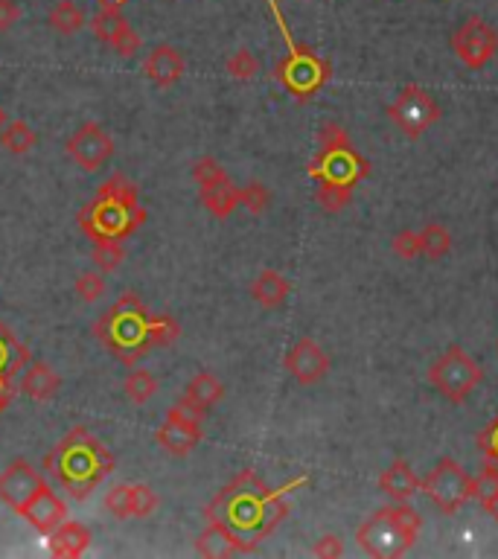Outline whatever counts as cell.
<instances>
[{
	"label": "cell",
	"mask_w": 498,
	"mask_h": 559,
	"mask_svg": "<svg viewBox=\"0 0 498 559\" xmlns=\"http://www.w3.org/2000/svg\"><path fill=\"white\" fill-rule=\"evenodd\" d=\"M303 484H309L306 475L283 484L280 490H271L254 469H242L231 484L222 487L219 495L207 504L204 519L225 525L251 551H257V545L268 539L289 516V493H295Z\"/></svg>",
	"instance_id": "1"
},
{
	"label": "cell",
	"mask_w": 498,
	"mask_h": 559,
	"mask_svg": "<svg viewBox=\"0 0 498 559\" xmlns=\"http://www.w3.org/2000/svg\"><path fill=\"white\" fill-rule=\"evenodd\" d=\"M94 335L117 362L132 367L152 350L169 347L181 335V324L169 315H152L146 303L129 292L94 324Z\"/></svg>",
	"instance_id": "2"
},
{
	"label": "cell",
	"mask_w": 498,
	"mask_h": 559,
	"mask_svg": "<svg viewBox=\"0 0 498 559\" xmlns=\"http://www.w3.org/2000/svg\"><path fill=\"white\" fill-rule=\"evenodd\" d=\"M44 472L73 501H85L114 472V455L88 428H73L44 455Z\"/></svg>",
	"instance_id": "3"
},
{
	"label": "cell",
	"mask_w": 498,
	"mask_h": 559,
	"mask_svg": "<svg viewBox=\"0 0 498 559\" xmlns=\"http://www.w3.org/2000/svg\"><path fill=\"white\" fill-rule=\"evenodd\" d=\"M76 222L91 242H100V239L123 242L143 228L146 210L137 198V187L132 181H126L123 175H111L108 181L100 184L97 198H91L79 210Z\"/></svg>",
	"instance_id": "4"
},
{
	"label": "cell",
	"mask_w": 498,
	"mask_h": 559,
	"mask_svg": "<svg viewBox=\"0 0 498 559\" xmlns=\"http://www.w3.org/2000/svg\"><path fill=\"white\" fill-rule=\"evenodd\" d=\"M420 530H423L420 513L408 507V501H397L394 507H382L373 516H367L356 530V542L367 557H405L417 545Z\"/></svg>",
	"instance_id": "5"
},
{
	"label": "cell",
	"mask_w": 498,
	"mask_h": 559,
	"mask_svg": "<svg viewBox=\"0 0 498 559\" xmlns=\"http://www.w3.org/2000/svg\"><path fill=\"white\" fill-rule=\"evenodd\" d=\"M367 172H370V166L353 149L350 134L344 132L338 123H324V129L318 132V155L309 166V175L315 181L356 187L362 178H367Z\"/></svg>",
	"instance_id": "6"
},
{
	"label": "cell",
	"mask_w": 498,
	"mask_h": 559,
	"mask_svg": "<svg viewBox=\"0 0 498 559\" xmlns=\"http://www.w3.org/2000/svg\"><path fill=\"white\" fill-rule=\"evenodd\" d=\"M271 9H274V18H277V24H280V33L286 38V44H289V53H286V59L283 62H277L274 67V76H277V82L292 94V97H298L300 102L309 97H315L327 82H330L332 76V67L327 59H321L315 50H309V47H300L292 41V35L286 30V21H283V15H280V9H277V3H271Z\"/></svg>",
	"instance_id": "7"
},
{
	"label": "cell",
	"mask_w": 498,
	"mask_h": 559,
	"mask_svg": "<svg viewBox=\"0 0 498 559\" xmlns=\"http://www.w3.org/2000/svg\"><path fill=\"white\" fill-rule=\"evenodd\" d=\"M484 379V367L475 362L464 347H449L437 362L429 367V382L440 396L461 405Z\"/></svg>",
	"instance_id": "8"
},
{
	"label": "cell",
	"mask_w": 498,
	"mask_h": 559,
	"mask_svg": "<svg viewBox=\"0 0 498 559\" xmlns=\"http://www.w3.org/2000/svg\"><path fill=\"white\" fill-rule=\"evenodd\" d=\"M420 493L446 516H455L472 498V475L455 458H440L434 469L420 481Z\"/></svg>",
	"instance_id": "9"
},
{
	"label": "cell",
	"mask_w": 498,
	"mask_h": 559,
	"mask_svg": "<svg viewBox=\"0 0 498 559\" xmlns=\"http://www.w3.org/2000/svg\"><path fill=\"white\" fill-rule=\"evenodd\" d=\"M388 117L408 140H420L440 120V105L432 91H426L423 85H408L391 102Z\"/></svg>",
	"instance_id": "10"
},
{
	"label": "cell",
	"mask_w": 498,
	"mask_h": 559,
	"mask_svg": "<svg viewBox=\"0 0 498 559\" xmlns=\"http://www.w3.org/2000/svg\"><path fill=\"white\" fill-rule=\"evenodd\" d=\"M452 50L461 65L469 70H481L496 59L498 33L484 18H466L452 35Z\"/></svg>",
	"instance_id": "11"
},
{
	"label": "cell",
	"mask_w": 498,
	"mask_h": 559,
	"mask_svg": "<svg viewBox=\"0 0 498 559\" xmlns=\"http://www.w3.org/2000/svg\"><path fill=\"white\" fill-rule=\"evenodd\" d=\"M158 443L166 455L172 458H184L190 455L201 443V414H196L193 408H187L181 399L169 408L164 426L158 428Z\"/></svg>",
	"instance_id": "12"
},
{
	"label": "cell",
	"mask_w": 498,
	"mask_h": 559,
	"mask_svg": "<svg viewBox=\"0 0 498 559\" xmlns=\"http://www.w3.org/2000/svg\"><path fill=\"white\" fill-rule=\"evenodd\" d=\"M47 487L44 475L27 461H12L0 472V501L21 516V510Z\"/></svg>",
	"instance_id": "13"
},
{
	"label": "cell",
	"mask_w": 498,
	"mask_h": 559,
	"mask_svg": "<svg viewBox=\"0 0 498 559\" xmlns=\"http://www.w3.org/2000/svg\"><path fill=\"white\" fill-rule=\"evenodd\" d=\"M65 149L67 155L82 166L85 172H97L114 155V140L97 123H85L79 132L67 137Z\"/></svg>",
	"instance_id": "14"
},
{
	"label": "cell",
	"mask_w": 498,
	"mask_h": 559,
	"mask_svg": "<svg viewBox=\"0 0 498 559\" xmlns=\"http://www.w3.org/2000/svg\"><path fill=\"white\" fill-rule=\"evenodd\" d=\"M286 370H289V376L303 385V388H309V385H318L327 373H330V356H327V350L318 344V341H312V338H300L295 341L292 347H289V353H286Z\"/></svg>",
	"instance_id": "15"
},
{
	"label": "cell",
	"mask_w": 498,
	"mask_h": 559,
	"mask_svg": "<svg viewBox=\"0 0 498 559\" xmlns=\"http://www.w3.org/2000/svg\"><path fill=\"white\" fill-rule=\"evenodd\" d=\"M30 359H33L30 347L0 321V391L12 394L15 379L24 373Z\"/></svg>",
	"instance_id": "16"
},
{
	"label": "cell",
	"mask_w": 498,
	"mask_h": 559,
	"mask_svg": "<svg viewBox=\"0 0 498 559\" xmlns=\"http://www.w3.org/2000/svg\"><path fill=\"white\" fill-rule=\"evenodd\" d=\"M21 516H24L41 536H50V533L67 519V507L65 501L53 493L50 487H44V490L35 495L33 501L21 510Z\"/></svg>",
	"instance_id": "17"
},
{
	"label": "cell",
	"mask_w": 498,
	"mask_h": 559,
	"mask_svg": "<svg viewBox=\"0 0 498 559\" xmlns=\"http://www.w3.org/2000/svg\"><path fill=\"white\" fill-rule=\"evenodd\" d=\"M196 551H199V557L207 559H231L239 554H251V548L219 522H207V527L196 539Z\"/></svg>",
	"instance_id": "18"
},
{
	"label": "cell",
	"mask_w": 498,
	"mask_h": 559,
	"mask_svg": "<svg viewBox=\"0 0 498 559\" xmlns=\"http://www.w3.org/2000/svg\"><path fill=\"white\" fill-rule=\"evenodd\" d=\"M184 70H187V62H184L181 50H175V47H169V44L155 47V50L146 56V62H143V73H146L158 88H172V85L184 76Z\"/></svg>",
	"instance_id": "19"
},
{
	"label": "cell",
	"mask_w": 498,
	"mask_h": 559,
	"mask_svg": "<svg viewBox=\"0 0 498 559\" xmlns=\"http://www.w3.org/2000/svg\"><path fill=\"white\" fill-rule=\"evenodd\" d=\"M47 545H50V554L56 559L82 557L88 551V545H91V530L85 525H79V522H67L65 519L62 525L50 533Z\"/></svg>",
	"instance_id": "20"
},
{
	"label": "cell",
	"mask_w": 498,
	"mask_h": 559,
	"mask_svg": "<svg viewBox=\"0 0 498 559\" xmlns=\"http://www.w3.org/2000/svg\"><path fill=\"white\" fill-rule=\"evenodd\" d=\"M62 388V376L44 362H30L24 367V376H21V391L30 396L33 402H50L56 399Z\"/></svg>",
	"instance_id": "21"
},
{
	"label": "cell",
	"mask_w": 498,
	"mask_h": 559,
	"mask_svg": "<svg viewBox=\"0 0 498 559\" xmlns=\"http://www.w3.org/2000/svg\"><path fill=\"white\" fill-rule=\"evenodd\" d=\"M379 490L394 501H411L414 495L420 493V478L414 475L411 463L397 458L379 475Z\"/></svg>",
	"instance_id": "22"
},
{
	"label": "cell",
	"mask_w": 498,
	"mask_h": 559,
	"mask_svg": "<svg viewBox=\"0 0 498 559\" xmlns=\"http://www.w3.org/2000/svg\"><path fill=\"white\" fill-rule=\"evenodd\" d=\"M225 399V385L219 382V376H213V373H199L190 385H187V391L181 396V402L187 405V408H193L196 414H207L213 405H219Z\"/></svg>",
	"instance_id": "23"
},
{
	"label": "cell",
	"mask_w": 498,
	"mask_h": 559,
	"mask_svg": "<svg viewBox=\"0 0 498 559\" xmlns=\"http://www.w3.org/2000/svg\"><path fill=\"white\" fill-rule=\"evenodd\" d=\"M289 292H292V283H289L280 271H274V268L260 271V274L254 277V283H251V297H254L263 309H277V306H283Z\"/></svg>",
	"instance_id": "24"
},
{
	"label": "cell",
	"mask_w": 498,
	"mask_h": 559,
	"mask_svg": "<svg viewBox=\"0 0 498 559\" xmlns=\"http://www.w3.org/2000/svg\"><path fill=\"white\" fill-rule=\"evenodd\" d=\"M201 204L216 216V219H228L233 210L239 207V187L233 184L231 178H219L213 184L201 187Z\"/></svg>",
	"instance_id": "25"
},
{
	"label": "cell",
	"mask_w": 498,
	"mask_h": 559,
	"mask_svg": "<svg viewBox=\"0 0 498 559\" xmlns=\"http://www.w3.org/2000/svg\"><path fill=\"white\" fill-rule=\"evenodd\" d=\"M417 239H420V257L426 260H443L452 251V231L446 225L432 222L423 231H417Z\"/></svg>",
	"instance_id": "26"
},
{
	"label": "cell",
	"mask_w": 498,
	"mask_h": 559,
	"mask_svg": "<svg viewBox=\"0 0 498 559\" xmlns=\"http://www.w3.org/2000/svg\"><path fill=\"white\" fill-rule=\"evenodd\" d=\"M35 143H38V137H35V132L24 120H12V123H6V129L0 132V146H3L6 152H12V155H27V152H33Z\"/></svg>",
	"instance_id": "27"
},
{
	"label": "cell",
	"mask_w": 498,
	"mask_h": 559,
	"mask_svg": "<svg viewBox=\"0 0 498 559\" xmlns=\"http://www.w3.org/2000/svg\"><path fill=\"white\" fill-rule=\"evenodd\" d=\"M50 27L62 35H76L85 27V15L73 0H59L50 12Z\"/></svg>",
	"instance_id": "28"
},
{
	"label": "cell",
	"mask_w": 498,
	"mask_h": 559,
	"mask_svg": "<svg viewBox=\"0 0 498 559\" xmlns=\"http://www.w3.org/2000/svg\"><path fill=\"white\" fill-rule=\"evenodd\" d=\"M129 27V21L120 15V9H108V6H102V12L91 21V30H94V35L100 38L102 44H114V38L123 33Z\"/></svg>",
	"instance_id": "29"
},
{
	"label": "cell",
	"mask_w": 498,
	"mask_h": 559,
	"mask_svg": "<svg viewBox=\"0 0 498 559\" xmlns=\"http://www.w3.org/2000/svg\"><path fill=\"white\" fill-rule=\"evenodd\" d=\"M126 396L132 399L134 405H146L152 396L158 394V379L149 373V370H132L126 376V385H123Z\"/></svg>",
	"instance_id": "30"
},
{
	"label": "cell",
	"mask_w": 498,
	"mask_h": 559,
	"mask_svg": "<svg viewBox=\"0 0 498 559\" xmlns=\"http://www.w3.org/2000/svg\"><path fill=\"white\" fill-rule=\"evenodd\" d=\"M315 201L327 210V213H341L350 201H353V187L344 184H330V181H318Z\"/></svg>",
	"instance_id": "31"
},
{
	"label": "cell",
	"mask_w": 498,
	"mask_h": 559,
	"mask_svg": "<svg viewBox=\"0 0 498 559\" xmlns=\"http://www.w3.org/2000/svg\"><path fill=\"white\" fill-rule=\"evenodd\" d=\"M472 498L484 507L493 498H498V466L484 463V469L472 478Z\"/></svg>",
	"instance_id": "32"
},
{
	"label": "cell",
	"mask_w": 498,
	"mask_h": 559,
	"mask_svg": "<svg viewBox=\"0 0 498 559\" xmlns=\"http://www.w3.org/2000/svg\"><path fill=\"white\" fill-rule=\"evenodd\" d=\"M91 257H94V265L100 271H117L120 263H123V257H126V251L114 239H100V242H94V254Z\"/></svg>",
	"instance_id": "33"
},
{
	"label": "cell",
	"mask_w": 498,
	"mask_h": 559,
	"mask_svg": "<svg viewBox=\"0 0 498 559\" xmlns=\"http://www.w3.org/2000/svg\"><path fill=\"white\" fill-rule=\"evenodd\" d=\"M268 204H271V193H268L266 184L251 181V184L239 187V207H245L248 213L260 216V213H266Z\"/></svg>",
	"instance_id": "34"
},
{
	"label": "cell",
	"mask_w": 498,
	"mask_h": 559,
	"mask_svg": "<svg viewBox=\"0 0 498 559\" xmlns=\"http://www.w3.org/2000/svg\"><path fill=\"white\" fill-rule=\"evenodd\" d=\"M105 510L114 519H132V484H117L105 495Z\"/></svg>",
	"instance_id": "35"
},
{
	"label": "cell",
	"mask_w": 498,
	"mask_h": 559,
	"mask_svg": "<svg viewBox=\"0 0 498 559\" xmlns=\"http://www.w3.org/2000/svg\"><path fill=\"white\" fill-rule=\"evenodd\" d=\"M228 73H231L233 79H239V82H248V79H254L257 73H260V59L251 53V50H236L231 59H228Z\"/></svg>",
	"instance_id": "36"
},
{
	"label": "cell",
	"mask_w": 498,
	"mask_h": 559,
	"mask_svg": "<svg viewBox=\"0 0 498 559\" xmlns=\"http://www.w3.org/2000/svg\"><path fill=\"white\" fill-rule=\"evenodd\" d=\"M158 510V495L146 484H132V519H149Z\"/></svg>",
	"instance_id": "37"
},
{
	"label": "cell",
	"mask_w": 498,
	"mask_h": 559,
	"mask_svg": "<svg viewBox=\"0 0 498 559\" xmlns=\"http://www.w3.org/2000/svg\"><path fill=\"white\" fill-rule=\"evenodd\" d=\"M73 289H76V295L82 297L85 303H97L105 295V277L97 274V271H85V274L76 277Z\"/></svg>",
	"instance_id": "38"
},
{
	"label": "cell",
	"mask_w": 498,
	"mask_h": 559,
	"mask_svg": "<svg viewBox=\"0 0 498 559\" xmlns=\"http://www.w3.org/2000/svg\"><path fill=\"white\" fill-rule=\"evenodd\" d=\"M391 251L397 254L399 260H417L420 257V239L417 231H399L391 242Z\"/></svg>",
	"instance_id": "39"
},
{
	"label": "cell",
	"mask_w": 498,
	"mask_h": 559,
	"mask_svg": "<svg viewBox=\"0 0 498 559\" xmlns=\"http://www.w3.org/2000/svg\"><path fill=\"white\" fill-rule=\"evenodd\" d=\"M228 172L219 166L216 158H199L196 166H193V178H196V184L204 187V184H213V181H219V178H225Z\"/></svg>",
	"instance_id": "40"
},
{
	"label": "cell",
	"mask_w": 498,
	"mask_h": 559,
	"mask_svg": "<svg viewBox=\"0 0 498 559\" xmlns=\"http://www.w3.org/2000/svg\"><path fill=\"white\" fill-rule=\"evenodd\" d=\"M475 443H478V449H481V455L487 458V463L498 466V417L478 434Z\"/></svg>",
	"instance_id": "41"
},
{
	"label": "cell",
	"mask_w": 498,
	"mask_h": 559,
	"mask_svg": "<svg viewBox=\"0 0 498 559\" xmlns=\"http://www.w3.org/2000/svg\"><path fill=\"white\" fill-rule=\"evenodd\" d=\"M111 50H117L123 59H132V56H137V50H140V35L134 33L132 27H126L123 33L114 38Z\"/></svg>",
	"instance_id": "42"
},
{
	"label": "cell",
	"mask_w": 498,
	"mask_h": 559,
	"mask_svg": "<svg viewBox=\"0 0 498 559\" xmlns=\"http://www.w3.org/2000/svg\"><path fill=\"white\" fill-rule=\"evenodd\" d=\"M312 554L321 559H338L341 554H344V545H341V539H338V536L327 533V536H321V539L315 542Z\"/></svg>",
	"instance_id": "43"
},
{
	"label": "cell",
	"mask_w": 498,
	"mask_h": 559,
	"mask_svg": "<svg viewBox=\"0 0 498 559\" xmlns=\"http://www.w3.org/2000/svg\"><path fill=\"white\" fill-rule=\"evenodd\" d=\"M21 18V6L15 0H0V33L12 30Z\"/></svg>",
	"instance_id": "44"
},
{
	"label": "cell",
	"mask_w": 498,
	"mask_h": 559,
	"mask_svg": "<svg viewBox=\"0 0 498 559\" xmlns=\"http://www.w3.org/2000/svg\"><path fill=\"white\" fill-rule=\"evenodd\" d=\"M484 510H487V513H490V516H493V519L498 522V498H493L490 504H484Z\"/></svg>",
	"instance_id": "45"
},
{
	"label": "cell",
	"mask_w": 498,
	"mask_h": 559,
	"mask_svg": "<svg viewBox=\"0 0 498 559\" xmlns=\"http://www.w3.org/2000/svg\"><path fill=\"white\" fill-rule=\"evenodd\" d=\"M9 402H12V394L0 391V411H6V408H9Z\"/></svg>",
	"instance_id": "46"
},
{
	"label": "cell",
	"mask_w": 498,
	"mask_h": 559,
	"mask_svg": "<svg viewBox=\"0 0 498 559\" xmlns=\"http://www.w3.org/2000/svg\"><path fill=\"white\" fill-rule=\"evenodd\" d=\"M102 6H108V9H120V6H123V3H126V0H100Z\"/></svg>",
	"instance_id": "47"
},
{
	"label": "cell",
	"mask_w": 498,
	"mask_h": 559,
	"mask_svg": "<svg viewBox=\"0 0 498 559\" xmlns=\"http://www.w3.org/2000/svg\"><path fill=\"white\" fill-rule=\"evenodd\" d=\"M6 123H9V117H6V111H3V108H0V132H3V129H6Z\"/></svg>",
	"instance_id": "48"
},
{
	"label": "cell",
	"mask_w": 498,
	"mask_h": 559,
	"mask_svg": "<svg viewBox=\"0 0 498 559\" xmlns=\"http://www.w3.org/2000/svg\"><path fill=\"white\" fill-rule=\"evenodd\" d=\"M271 3H280V0H271Z\"/></svg>",
	"instance_id": "49"
},
{
	"label": "cell",
	"mask_w": 498,
	"mask_h": 559,
	"mask_svg": "<svg viewBox=\"0 0 498 559\" xmlns=\"http://www.w3.org/2000/svg\"><path fill=\"white\" fill-rule=\"evenodd\" d=\"M496 353H498V341H496Z\"/></svg>",
	"instance_id": "50"
}]
</instances>
